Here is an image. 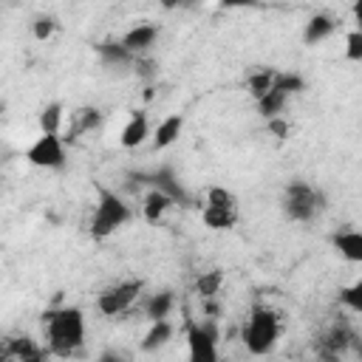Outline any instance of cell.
Wrapping results in <instances>:
<instances>
[{"mask_svg": "<svg viewBox=\"0 0 362 362\" xmlns=\"http://www.w3.org/2000/svg\"><path fill=\"white\" fill-rule=\"evenodd\" d=\"M45 345L54 356H74L85 345V314L76 305L48 308L42 314Z\"/></svg>", "mask_w": 362, "mask_h": 362, "instance_id": "6da1fadb", "label": "cell"}, {"mask_svg": "<svg viewBox=\"0 0 362 362\" xmlns=\"http://www.w3.org/2000/svg\"><path fill=\"white\" fill-rule=\"evenodd\" d=\"M240 339L243 348L255 356H266L274 351L277 339H280V317L277 311L266 308V305H255L249 311V317L240 325Z\"/></svg>", "mask_w": 362, "mask_h": 362, "instance_id": "7a4b0ae2", "label": "cell"}, {"mask_svg": "<svg viewBox=\"0 0 362 362\" xmlns=\"http://www.w3.org/2000/svg\"><path fill=\"white\" fill-rule=\"evenodd\" d=\"M96 192H99V198H96V206H93V215H90V238L105 240L133 218V209L113 189H107L102 184L96 187Z\"/></svg>", "mask_w": 362, "mask_h": 362, "instance_id": "3957f363", "label": "cell"}, {"mask_svg": "<svg viewBox=\"0 0 362 362\" xmlns=\"http://www.w3.org/2000/svg\"><path fill=\"white\" fill-rule=\"evenodd\" d=\"M322 209V195L305 184V181H291L283 192V212L288 221H297V223H308L317 218V212Z\"/></svg>", "mask_w": 362, "mask_h": 362, "instance_id": "277c9868", "label": "cell"}, {"mask_svg": "<svg viewBox=\"0 0 362 362\" xmlns=\"http://www.w3.org/2000/svg\"><path fill=\"white\" fill-rule=\"evenodd\" d=\"M204 223L215 232L232 229L238 223V198L226 187H209L204 204Z\"/></svg>", "mask_w": 362, "mask_h": 362, "instance_id": "5b68a950", "label": "cell"}, {"mask_svg": "<svg viewBox=\"0 0 362 362\" xmlns=\"http://www.w3.org/2000/svg\"><path fill=\"white\" fill-rule=\"evenodd\" d=\"M187 362H221L218 356V331L212 322L187 320Z\"/></svg>", "mask_w": 362, "mask_h": 362, "instance_id": "8992f818", "label": "cell"}, {"mask_svg": "<svg viewBox=\"0 0 362 362\" xmlns=\"http://www.w3.org/2000/svg\"><path fill=\"white\" fill-rule=\"evenodd\" d=\"M141 297V280H122L116 286H107L96 297V308L105 317H119L133 308V303Z\"/></svg>", "mask_w": 362, "mask_h": 362, "instance_id": "52a82bcc", "label": "cell"}, {"mask_svg": "<svg viewBox=\"0 0 362 362\" xmlns=\"http://www.w3.org/2000/svg\"><path fill=\"white\" fill-rule=\"evenodd\" d=\"M25 158H28V164L42 167V170H62L65 167V141H62V136L40 133L28 144Z\"/></svg>", "mask_w": 362, "mask_h": 362, "instance_id": "ba28073f", "label": "cell"}, {"mask_svg": "<svg viewBox=\"0 0 362 362\" xmlns=\"http://www.w3.org/2000/svg\"><path fill=\"white\" fill-rule=\"evenodd\" d=\"M139 184H147L150 189H158V192H164V195H170L175 204H189V195H187V189H184V184L178 181V175H175V170L173 167H156V170H150V173H136L133 175Z\"/></svg>", "mask_w": 362, "mask_h": 362, "instance_id": "9c48e42d", "label": "cell"}, {"mask_svg": "<svg viewBox=\"0 0 362 362\" xmlns=\"http://www.w3.org/2000/svg\"><path fill=\"white\" fill-rule=\"evenodd\" d=\"M331 246L348 260L362 266V232L359 229H339L331 235Z\"/></svg>", "mask_w": 362, "mask_h": 362, "instance_id": "30bf717a", "label": "cell"}, {"mask_svg": "<svg viewBox=\"0 0 362 362\" xmlns=\"http://www.w3.org/2000/svg\"><path fill=\"white\" fill-rule=\"evenodd\" d=\"M156 40H158V25H153V23H139V25H133V28L122 37L124 48H127L130 54H136V57L144 54V51H150Z\"/></svg>", "mask_w": 362, "mask_h": 362, "instance_id": "8fae6325", "label": "cell"}, {"mask_svg": "<svg viewBox=\"0 0 362 362\" xmlns=\"http://www.w3.org/2000/svg\"><path fill=\"white\" fill-rule=\"evenodd\" d=\"M96 54H99L102 65H107V68L136 65V59H139L136 54H130V51L124 48L122 40H102V42H96Z\"/></svg>", "mask_w": 362, "mask_h": 362, "instance_id": "7c38bea8", "label": "cell"}, {"mask_svg": "<svg viewBox=\"0 0 362 362\" xmlns=\"http://www.w3.org/2000/svg\"><path fill=\"white\" fill-rule=\"evenodd\" d=\"M99 124H102L99 107H76L74 113H68V136L65 139H76L82 133H90Z\"/></svg>", "mask_w": 362, "mask_h": 362, "instance_id": "4fadbf2b", "label": "cell"}, {"mask_svg": "<svg viewBox=\"0 0 362 362\" xmlns=\"http://www.w3.org/2000/svg\"><path fill=\"white\" fill-rule=\"evenodd\" d=\"M150 136V124H147V113L144 110H136L130 119H127V124L122 127V136H119V144L122 147H127V150H133V147H139L144 139Z\"/></svg>", "mask_w": 362, "mask_h": 362, "instance_id": "5bb4252c", "label": "cell"}, {"mask_svg": "<svg viewBox=\"0 0 362 362\" xmlns=\"http://www.w3.org/2000/svg\"><path fill=\"white\" fill-rule=\"evenodd\" d=\"M184 130V116L181 113H170L158 122L156 133H153V150H167Z\"/></svg>", "mask_w": 362, "mask_h": 362, "instance_id": "9a60e30c", "label": "cell"}, {"mask_svg": "<svg viewBox=\"0 0 362 362\" xmlns=\"http://www.w3.org/2000/svg\"><path fill=\"white\" fill-rule=\"evenodd\" d=\"M173 206H175V201H173L170 195H164V192H158V189H150V192L144 195L141 215H144V221H147V223H158V221H161Z\"/></svg>", "mask_w": 362, "mask_h": 362, "instance_id": "2e32d148", "label": "cell"}, {"mask_svg": "<svg viewBox=\"0 0 362 362\" xmlns=\"http://www.w3.org/2000/svg\"><path fill=\"white\" fill-rule=\"evenodd\" d=\"M334 28H337V23H334L328 14H314V17L305 23V28H303V42H305V45H317V42L328 40V37L334 34Z\"/></svg>", "mask_w": 362, "mask_h": 362, "instance_id": "e0dca14e", "label": "cell"}, {"mask_svg": "<svg viewBox=\"0 0 362 362\" xmlns=\"http://www.w3.org/2000/svg\"><path fill=\"white\" fill-rule=\"evenodd\" d=\"M173 305H175V294L164 288V291H156V294L144 303V314H147L150 322H158V320H167V317H170Z\"/></svg>", "mask_w": 362, "mask_h": 362, "instance_id": "ac0fdd59", "label": "cell"}, {"mask_svg": "<svg viewBox=\"0 0 362 362\" xmlns=\"http://www.w3.org/2000/svg\"><path fill=\"white\" fill-rule=\"evenodd\" d=\"M62 122H65V107H62V102H51V105H45V107L40 110V116H37L40 133H54V136H59Z\"/></svg>", "mask_w": 362, "mask_h": 362, "instance_id": "d6986e66", "label": "cell"}, {"mask_svg": "<svg viewBox=\"0 0 362 362\" xmlns=\"http://www.w3.org/2000/svg\"><path fill=\"white\" fill-rule=\"evenodd\" d=\"M288 93H283V90H277V88H272L263 99H257V110H260V116L266 119V122H272V119H277V116H283V107L288 105Z\"/></svg>", "mask_w": 362, "mask_h": 362, "instance_id": "ffe728a7", "label": "cell"}, {"mask_svg": "<svg viewBox=\"0 0 362 362\" xmlns=\"http://www.w3.org/2000/svg\"><path fill=\"white\" fill-rule=\"evenodd\" d=\"M170 337H173V325H170V320H158V322H150V331L144 334V339H141V351H158L161 345H167L170 342Z\"/></svg>", "mask_w": 362, "mask_h": 362, "instance_id": "44dd1931", "label": "cell"}, {"mask_svg": "<svg viewBox=\"0 0 362 362\" xmlns=\"http://www.w3.org/2000/svg\"><path fill=\"white\" fill-rule=\"evenodd\" d=\"M274 79H277V71L274 68H255L249 74V93L255 96V102L263 99L274 88Z\"/></svg>", "mask_w": 362, "mask_h": 362, "instance_id": "7402d4cb", "label": "cell"}, {"mask_svg": "<svg viewBox=\"0 0 362 362\" xmlns=\"http://www.w3.org/2000/svg\"><path fill=\"white\" fill-rule=\"evenodd\" d=\"M221 286H223V272H221V269L204 272V274L198 277V283H195V288H198V294H201L204 300H212V297L221 291Z\"/></svg>", "mask_w": 362, "mask_h": 362, "instance_id": "603a6c76", "label": "cell"}, {"mask_svg": "<svg viewBox=\"0 0 362 362\" xmlns=\"http://www.w3.org/2000/svg\"><path fill=\"white\" fill-rule=\"evenodd\" d=\"M34 354H42V351L31 342V337H20V339H11L6 345V359L8 362H17V359H25V356H34Z\"/></svg>", "mask_w": 362, "mask_h": 362, "instance_id": "cb8c5ba5", "label": "cell"}, {"mask_svg": "<svg viewBox=\"0 0 362 362\" xmlns=\"http://www.w3.org/2000/svg\"><path fill=\"white\" fill-rule=\"evenodd\" d=\"M274 88L294 96V93H303L305 90V79L300 74H291V71H277V79H274Z\"/></svg>", "mask_w": 362, "mask_h": 362, "instance_id": "d4e9b609", "label": "cell"}, {"mask_svg": "<svg viewBox=\"0 0 362 362\" xmlns=\"http://www.w3.org/2000/svg\"><path fill=\"white\" fill-rule=\"evenodd\" d=\"M339 303H342L345 308L362 314V277L354 280L351 286H342V288H339Z\"/></svg>", "mask_w": 362, "mask_h": 362, "instance_id": "484cf974", "label": "cell"}, {"mask_svg": "<svg viewBox=\"0 0 362 362\" xmlns=\"http://www.w3.org/2000/svg\"><path fill=\"white\" fill-rule=\"evenodd\" d=\"M31 31H34V40H40V42H45V40H51V34L57 31V20H54L51 14H40V17L34 20V25H31Z\"/></svg>", "mask_w": 362, "mask_h": 362, "instance_id": "4316f807", "label": "cell"}, {"mask_svg": "<svg viewBox=\"0 0 362 362\" xmlns=\"http://www.w3.org/2000/svg\"><path fill=\"white\" fill-rule=\"evenodd\" d=\"M345 57L351 62H362V31L359 28L345 37Z\"/></svg>", "mask_w": 362, "mask_h": 362, "instance_id": "83f0119b", "label": "cell"}, {"mask_svg": "<svg viewBox=\"0 0 362 362\" xmlns=\"http://www.w3.org/2000/svg\"><path fill=\"white\" fill-rule=\"evenodd\" d=\"M325 345L331 348V351H345L348 345H351V334H348V328H334L328 337H325Z\"/></svg>", "mask_w": 362, "mask_h": 362, "instance_id": "f1b7e54d", "label": "cell"}, {"mask_svg": "<svg viewBox=\"0 0 362 362\" xmlns=\"http://www.w3.org/2000/svg\"><path fill=\"white\" fill-rule=\"evenodd\" d=\"M269 130L277 136V139H288V124L283 122V116H277V119H272L269 122Z\"/></svg>", "mask_w": 362, "mask_h": 362, "instance_id": "f546056e", "label": "cell"}, {"mask_svg": "<svg viewBox=\"0 0 362 362\" xmlns=\"http://www.w3.org/2000/svg\"><path fill=\"white\" fill-rule=\"evenodd\" d=\"M96 362H133V359H127V356H122V354H116V351H102Z\"/></svg>", "mask_w": 362, "mask_h": 362, "instance_id": "4dcf8cb0", "label": "cell"}, {"mask_svg": "<svg viewBox=\"0 0 362 362\" xmlns=\"http://www.w3.org/2000/svg\"><path fill=\"white\" fill-rule=\"evenodd\" d=\"M351 14H354V20H356V25H359V31H362V0H356V3L351 6Z\"/></svg>", "mask_w": 362, "mask_h": 362, "instance_id": "1f68e13d", "label": "cell"}, {"mask_svg": "<svg viewBox=\"0 0 362 362\" xmlns=\"http://www.w3.org/2000/svg\"><path fill=\"white\" fill-rule=\"evenodd\" d=\"M17 362H45L42 354H34V356H25V359H17Z\"/></svg>", "mask_w": 362, "mask_h": 362, "instance_id": "d6a6232c", "label": "cell"}, {"mask_svg": "<svg viewBox=\"0 0 362 362\" xmlns=\"http://www.w3.org/2000/svg\"><path fill=\"white\" fill-rule=\"evenodd\" d=\"M354 351H356V359L362 362V339H359V342H354Z\"/></svg>", "mask_w": 362, "mask_h": 362, "instance_id": "836d02e7", "label": "cell"}]
</instances>
